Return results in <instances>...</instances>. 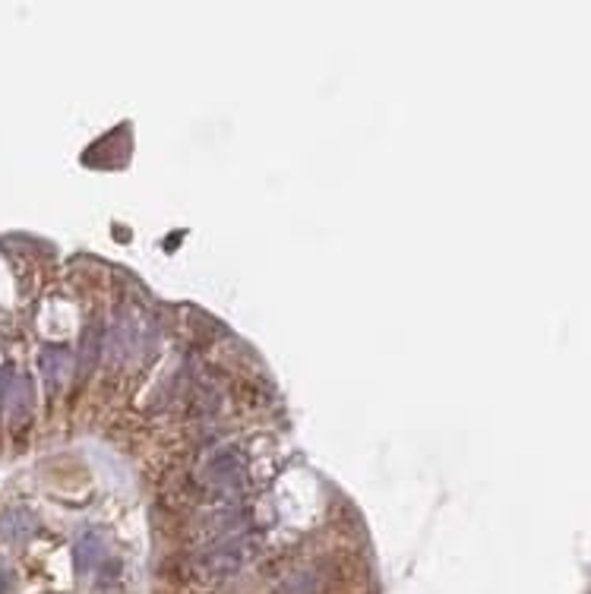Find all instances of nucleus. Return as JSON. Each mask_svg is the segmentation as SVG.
I'll return each mask as SVG.
<instances>
[{
	"label": "nucleus",
	"instance_id": "nucleus-1",
	"mask_svg": "<svg viewBox=\"0 0 591 594\" xmlns=\"http://www.w3.org/2000/svg\"><path fill=\"white\" fill-rule=\"evenodd\" d=\"M247 557H250V553H247L244 538H222L209 553H206V570H209L212 576H231V572H237L240 566L247 563Z\"/></svg>",
	"mask_w": 591,
	"mask_h": 594
},
{
	"label": "nucleus",
	"instance_id": "nucleus-2",
	"mask_svg": "<svg viewBox=\"0 0 591 594\" xmlns=\"http://www.w3.org/2000/svg\"><path fill=\"white\" fill-rule=\"evenodd\" d=\"M35 531H38V519L29 509L16 506V509H6V512L0 515V538H4L6 544H16V547L25 544Z\"/></svg>",
	"mask_w": 591,
	"mask_h": 594
},
{
	"label": "nucleus",
	"instance_id": "nucleus-3",
	"mask_svg": "<svg viewBox=\"0 0 591 594\" xmlns=\"http://www.w3.org/2000/svg\"><path fill=\"white\" fill-rule=\"evenodd\" d=\"M38 367H42L44 383H48L51 389H57L70 374V351L63 348V345L61 348H57V345H48V348L42 351V357H38Z\"/></svg>",
	"mask_w": 591,
	"mask_h": 594
},
{
	"label": "nucleus",
	"instance_id": "nucleus-4",
	"mask_svg": "<svg viewBox=\"0 0 591 594\" xmlns=\"http://www.w3.org/2000/svg\"><path fill=\"white\" fill-rule=\"evenodd\" d=\"M105 538L99 531H86L80 540H76V570L80 572H89L105 560Z\"/></svg>",
	"mask_w": 591,
	"mask_h": 594
},
{
	"label": "nucleus",
	"instance_id": "nucleus-5",
	"mask_svg": "<svg viewBox=\"0 0 591 594\" xmlns=\"http://www.w3.org/2000/svg\"><path fill=\"white\" fill-rule=\"evenodd\" d=\"M209 474H212V481H216L218 487H237L240 474H244V472H240V462H237L235 449H222V453L212 455Z\"/></svg>",
	"mask_w": 591,
	"mask_h": 594
},
{
	"label": "nucleus",
	"instance_id": "nucleus-6",
	"mask_svg": "<svg viewBox=\"0 0 591 594\" xmlns=\"http://www.w3.org/2000/svg\"><path fill=\"white\" fill-rule=\"evenodd\" d=\"M10 591V570L4 566V560H0V594Z\"/></svg>",
	"mask_w": 591,
	"mask_h": 594
}]
</instances>
